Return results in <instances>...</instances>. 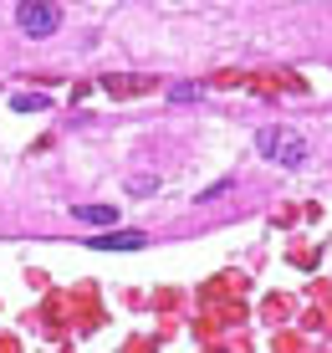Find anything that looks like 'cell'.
<instances>
[{"instance_id":"cell-3","label":"cell","mask_w":332,"mask_h":353,"mask_svg":"<svg viewBox=\"0 0 332 353\" xmlns=\"http://www.w3.org/2000/svg\"><path fill=\"white\" fill-rule=\"evenodd\" d=\"M87 246L92 251H138L143 236H138V230H113V236H92Z\"/></svg>"},{"instance_id":"cell-1","label":"cell","mask_w":332,"mask_h":353,"mask_svg":"<svg viewBox=\"0 0 332 353\" xmlns=\"http://www.w3.org/2000/svg\"><path fill=\"white\" fill-rule=\"evenodd\" d=\"M256 154H261L266 164L297 169V164H307V139L287 123H266V128H256Z\"/></svg>"},{"instance_id":"cell-2","label":"cell","mask_w":332,"mask_h":353,"mask_svg":"<svg viewBox=\"0 0 332 353\" xmlns=\"http://www.w3.org/2000/svg\"><path fill=\"white\" fill-rule=\"evenodd\" d=\"M56 21H61V10L52 6V0H21L16 6V26L26 36H52Z\"/></svg>"},{"instance_id":"cell-6","label":"cell","mask_w":332,"mask_h":353,"mask_svg":"<svg viewBox=\"0 0 332 353\" xmlns=\"http://www.w3.org/2000/svg\"><path fill=\"white\" fill-rule=\"evenodd\" d=\"M169 97H174V103H194V97H205V88H200V82H174Z\"/></svg>"},{"instance_id":"cell-5","label":"cell","mask_w":332,"mask_h":353,"mask_svg":"<svg viewBox=\"0 0 332 353\" xmlns=\"http://www.w3.org/2000/svg\"><path fill=\"white\" fill-rule=\"evenodd\" d=\"M10 108H16V113H41V108H52V97H46V92H41V97H36V92H21Z\"/></svg>"},{"instance_id":"cell-4","label":"cell","mask_w":332,"mask_h":353,"mask_svg":"<svg viewBox=\"0 0 332 353\" xmlns=\"http://www.w3.org/2000/svg\"><path fill=\"white\" fill-rule=\"evenodd\" d=\"M72 215H77L82 225H113V221H118V210H113V205H77Z\"/></svg>"}]
</instances>
